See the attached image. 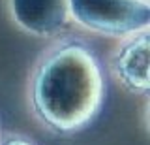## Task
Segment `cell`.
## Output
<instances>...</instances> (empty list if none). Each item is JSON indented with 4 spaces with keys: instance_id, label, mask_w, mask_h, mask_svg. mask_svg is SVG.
<instances>
[{
    "instance_id": "obj_1",
    "label": "cell",
    "mask_w": 150,
    "mask_h": 145,
    "mask_svg": "<svg viewBox=\"0 0 150 145\" xmlns=\"http://www.w3.org/2000/svg\"><path fill=\"white\" fill-rule=\"evenodd\" d=\"M101 66L84 44L58 45L40 64L34 77V107L40 119L60 134L90 124L103 104Z\"/></svg>"
},
{
    "instance_id": "obj_2",
    "label": "cell",
    "mask_w": 150,
    "mask_h": 145,
    "mask_svg": "<svg viewBox=\"0 0 150 145\" xmlns=\"http://www.w3.org/2000/svg\"><path fill=\"white\" fill-rule=\"evenodd\" d=\"M69 17L101 34L143 32L150 25L148 0H69Z\"/></svg>"
},
{
    "instance_id": "obj_3",
    "label": "cell",
    "mask_w": 150,
    "mask_h": 145,
    "mask_svg": "<svg viewBox=\"0 0 150 145\" xmlns=\"http://www.w3.org/2000/svg\"><path fill=\"white\" fill-rule=\"evenodd\" d=\"M13 17L38 36L56 34L69 19V0H11Z\"/></svg>"
},
{
    "instance_id": "obj_4",
    "label": "cell",
    "mask_w": 150,
    "mask_h": 145,
    "mask_svg": "<svg viewBox=\"0 0 150 145\" xmlns=\"http://www.w3.org/2000/svg\"><path fill=\"white\" fill-rule=\"evenodd\" d=\"M148 59H150V38L148 32L143 30L135 40L126 44L118 57L115 59V70L120 81L133 92H148Z\"/></svg>"
},
{
    "instance_id": "obj_5",
    "label": "cell",
    "mask_w": 150,
    "mask_h": 145,
    "mask_svg": "<svg viewBox=\"0 0 150 145\" xmlns=\"http://www.w3.org/2000/svg\"><path fill=\"white\" fill-rule=\"evenodd\" d=\"M0 145H36V143H32L30 139L13 136V138H8V139H4V141H0Z\"/></svg>"
}]
</instances>
